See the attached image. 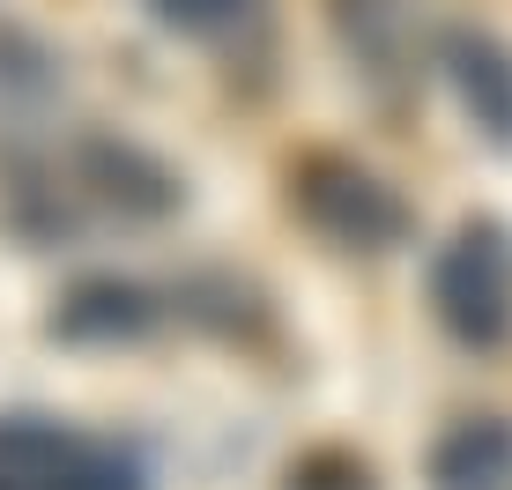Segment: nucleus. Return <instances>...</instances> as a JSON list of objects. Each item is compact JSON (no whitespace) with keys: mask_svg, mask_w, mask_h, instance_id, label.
<instances>
[{"mask_svg":"<svg viewBox=\"0 0 512 490\" xmlns=\"http://www.w3.org/2000/svg\"><path fill=\"white\" fill-rule=\"evenodd\" d=\"M0 490H149V468L67 416H0Z\"/></svg>","mask_w":512,"mask_h":490,"instance_id":"nucleus-1","label":"nucleus"},{"mask_svg":"<svg viewBox=\"0 0 512 490\" xmlns=\"http://www.w3.org/2000/svg\"><path fill=\"white\" fill-rule=\"evenodd\" d=\"M431 312L468 349H498L512 335V238L498 223H461L431 260Z\"/></svg>","mask_w":512,"mask_h":490,"instance_id":"nucleus-2","label":"nucleus"},{"mask_svg":"<svg viewBox=\"0 0 512 490\" xmlns=\"http://www.w3.org/2000/svg\"><path fill=\"white\" fill-rule=\"evenodd\" d=\"M290 194H297L312 231L349 245V253H379V245H394L409 231L401 194L379 179V171L349 164V156H305V164L290 171Z\"/></svg>","mask_w":512,"mask_h":490,"instance_id":"nucleus-3","label":"nucleus"},{"mask_svg":"<svg viewBox=\"0 0 512 490\" xmlns=\"http://www.w3.org/2000/svg\"><path fill=\"white\" fill-rule=\"evenodd\" d=\"M438 60H446L453 90H461L468 119L490 134L498 149H512V45H498L490 30H446V45H438Z\"/></svg>","mask_w":512,"mask_h":490,"instance_id":"nucleus-4","label":"nucleus"},{"mask_svg":"<svg viewBox=\"0 0 512 490\" xmlns=\"http://www.w3.org/2000/svg\"><path fill=\"white\" fill-rule=\"evenodd\" d=\"M438 490H512V424L505 416H461L431 446Z\"/></svg>","mask_w":512,"mask_h":490,"instance_id":"nucleus-5","label":"nucleus"},{"mask_svg":"<svg viewBox=\"0 0 512 490\" xmlns=\"http://www.w3.org/2000/svg\"><path fill=\"white\" fill-rule=\"evenodd\" d=\"M82 171H90L97 194L112 208H127V216H164V208H179V179H171L156 156L127 149V142H82Z\"/></svg>","mask_w":512,"mask_h":490,"instance_id":"nucleus-6","label":"nucleus"},{"mask_svg":"<svg viewBox=\"0 0 512 490\" xmlns=\"http://www.w3.org/2000/svg\"><path fill=\"white\" fill-rule=\"evenodd\" d=\"M141 320H149V312H141V290H134V283H82V290L60 305V335H75V342L134 335Z\"/></svg>","mask_w":512,"mask_h":490,"instance_id":"nucleus-7","label":"nucleus"},{"mask_svg":"<svg viewBox=\"0 0 512 490\" xmlns=\"http://www.w3.org/2000/svg\"><path fill=\"white\" fill-rule=\"evenodd\" d=\"M156 23H171L179 38H231L260 15V0H149Z\"/></svg>","mask_w":512,"mask_h":490,"instance_id":"nucleus-8","label":"nucleus"},{"mask_svg":"<svg viewBox=\"0 0 512 490\" xmlns=\"http://www.w3.org/2000/svg\"><path fill=\"white\" fill-rule=\"evenodd\" d=\"M282 490H379V483H372V468H364L357 453L320 446V453H305V461H290Z\"/></svg>","mask_w":512,"mask_h":490,"instance_id":"nucleus-9","label":"nucleus"}]
</instances>
